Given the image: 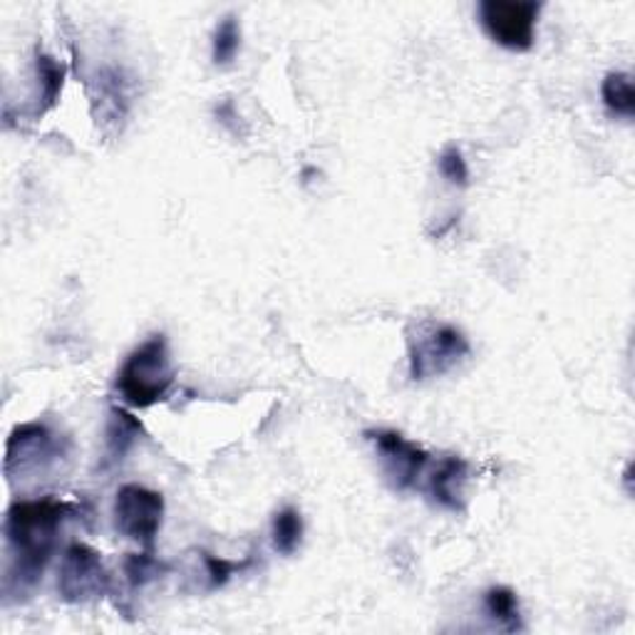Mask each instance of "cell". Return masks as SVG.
I'll return each mask as SVG.
<instances>
[{"label":"cell","instance_id":"6da1fadb","mask_svg":"<svg viewBox=\"0 0 635 635\" xmlns=\"http://www.w3.org/2000/svg\"><path fill=\"white\" fill-rule=\"evenodd\" d=\"M77 507L53 497L15 501L8 509L3 534L8 549V563L3 576V593L25 596L33 591L53 559L60 539V529L67 519L77 517Z\"/></svg>","mask_w":635,"mask_h":635},{"label":"cell","instance_id":"7a4b0ae2","mask_svg":"<svg viewBox=\"0 0 635 635\" xmlns=\"http://www.w3.org/2000/svg\"><path fill=\"white\" fill-rule=\"evenodd\" d=\"M174 375L167 335L155 333L125 357L115 387L129 407H152L167 399Z\"/></svg>","mask_w":635,"mask_h":635},{"label":"cell","instance_id":"3957f363","mask_svg":"<svg viewBox=\"0 0 635 635\" xmlns=\"http://www.w3.org/2000/svg\"><path fill=\"white\" fill-rule=\"evenodd\" d=\"M469 341L459 327L437 321L417 323L407 337L409 377L415 383L443 377L469 355Z\"/></svg>","mask_w":635,"mask_h":635},{"label":"cell","instance_id":"277c9868","mask_svg":"<svg viewBox=\"0 0 635 635\" xmlns=\"http://www.w3.org/2000/svg\"><path fill=\"white\" fill-rule=\"evenodd\" d=\"M67 439L43 423L18 425L6 445V477L10 485L43 479L67 457Z\"/></svg>","mask_w":635,"mask_h":635},{"label":"cell","instance_id":"5b68a950","mask_svg":"<svg viewBox=\"0 0 635 635\" xmlns=\"http://www.w3.org/2000/svg\"><path fill=\"white\" fill-rule=\"evenodd\" d=\"M110 591L112 576L100 551L82 544V541L70 544L58 571L60 601L70 603V606H87V603L105 598Z\"/></svg>","mask_w":635,"mask_h":635},{"label":"cell","instance_id":"8992f818","mask_svg":"<svg viewBox=\"0 0 635 635\" xmlns=\"http://www.w3.org/2000/svg\"><path fill=\"white\" fill-rule=\"evenodd\" d=\"M539 3L531 0H481L479 23L497 45L511 53H527L537 43Z\"/></svg>","mask_w":635,"mask_h":635},{"label":"cell","instance_id":"52a82bcc","mask_svg":"<svg viewBox=\"0 0 635 635\" xmlns=\"http://www.w3.org/2000/svg\"><path fill=\"white\" fill-rule=\"evenodd\" d=\"M112 517L122 537L152 551L164 521V497L142 485H125L117 489Z\"/></svg>","mask_w":635,"mask_h":635},{"label":"cell","instance_id":"ba28073f","mask_svg":"<svg viewBox=\"0 0 635 635\" xmlns=\"http://www.w3.org/2000/svg\"><path fill=\"white\" fill-rule=\"evenodd\" d=\"M365 437L375 447L387 485L395 491L413 489L429 462L427 449L417 443H409L405 435L395 433V429H367Z\"/></svg>","mask_w":635,"mask_h":635},{"label":"cell","instance_id":"9c48e42d","mask_svg":"<svg viewBox=\"0 0 635 635\" xmlns=\"http://www.w3.org/2000/svg\"><path fill=\"white\" fill-rule=\"evenodd\" d=\"M469 465L462 457H445L429 477V497L447 511H465V487Z\"/></svg>","mask_w":635,"mask_h":635},{"label":"cell","instance_id":"30bf717a","mask_svg":"<svg viewBox=\"0 0 635 635\" xmlns=\"http://www.w3.org/2000/svg\"><path fill=\"white\" fill-rule=\"evenodd\" d=\"M145 433L137 417H132L127 409L110 407L107 437H105V467L122 462L132 447L137 445L139 435Z\"/></svg>","mask_w":635,"mask_h":635},{"label":"cell","instance_id":"8fae6325","mask_svg":"<svg viewBox=\"0 0 635 635\" xmlns=\"http://www.w3.org/2000/svg\"><path fill=\"white\" fill-rule=\"evenodd\" d=\"M485 613L499 631H504V633L524 631L519 598L509 586H491L485 593Z\"/></svg>","mask_w":635,"mask_h":635},{"label":"cell","instance_id":"7c38bea8","mask_svg":"<svg viewBox=\"0 0 635 635\" xmlns=\"http://www.w3.org/2000/svg\"><path fill=\"white\" fill-rule=\"evenodd\" d=\"M303 541V517L299 509L283 507L271 521V544L281 556H293Z\"/></svg>","mask_w":635,"mask_h":635},{"label":"cell","instance_id":"4fadbf2b","mask_svg":"<svg viewBox=\"0 0 635 635\" xmlns=\"http://www.w3.org/2000/svg\"><path fill=\"white\" fill-rule=\"evenodd\" d=\"M601 100L613 117L631 119L635 115V90L626 73H608L601 82Z\"/></svg>","mask_w":635,"mask_h":635},{"label":"cell","instance_id":"5bb4252c","mask_svg":"<svg viewBox=\"0 0 635 635\" xmlns=\"http://www.w3.org/2000/svg\"><path fill=\"white\" fill-rule=\"evenodd\" d=\"M35 70H38V80H40V115L45 110L55 107V102L63 92V82H65V65L58 63L53 55L40 53L35 55Z\"/></svg>","mask_w":635,"mask_h":635},{"label":"cell","instance_id":"9a60e30c","mask_svg":"<svg viewBox=\"0 0 635 635\" xmlns=\"http://www.w3.org/2000/svg\"><path fill=\"white\" fill-rule=\"evenodd\" d=\"M122 569H125V579L129 583V589H145L149 583H155L157 579H162L164 573L169 571V563L159 561L152 551H142V554H127L125 563H122Z\"/></svg>","mask_w":635,"mask_h":635},{"label":"cell","instance_id":"2e32d148","mask_svg":"<svg viewBox=\"0 0 635 635\" xmlns=\"http://www.w3.org/2000/svg\"><path fill=\"white\" fill-rule=\"evenodd\" d=\"M241 50V25L233 15H227L214 30L211 60L214 65H231Z\"/></svg>","mask_w":635,"mask_h":635},{"label":"cell","instance_id":"e0dca14e","mask_svg":"<svg viewBox=\"0 0 635 635\" xmlns=\"http://www.w3.org/2000/svg\"><path fill=\"white\" fill-rule=\"evenodd\" d=\"M97 87H100L97 100H102V110H105L112 119L125 117L127 92H125V85H122V75L117 73V70H102Z\"/></svg>","mask_w":635,"mask_h":635},{"label":"cell","instance_id":"ac0fdd59","mask_svg":"<svg viewBox=\"0 0 635 635\" xmlns=\"http://www.w3.org/2000/svg\"><path fill=\"white\" fill-rule=\"evenodd\" d=\"M437 167H439V174H443L449 184H455V187H467L469 184V167H467L462 149L447 147L443 155H439Z\"/></svg>","mask_w":635,"mask_h":635},{"label":"cell","instance_id":"d6986e66","mask_svg":"<svg viewBox=\"0 0 635 635\" xmlns=\"http://www.w3.org/2000/svg\"><path fill=\"white\" fill-rule=\"evenodd\" d=\"M204 559V566H207V579H209V589L217 591L223 589L227 583L231 581V576L237 571L249 566V559L246 561H227V559H219V556H211V554H201Z\"/></svg>","mask_w":635,"mask_h":635}]
</instances>
